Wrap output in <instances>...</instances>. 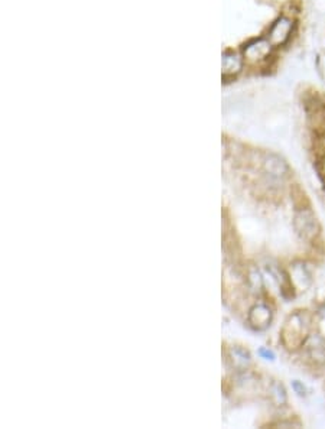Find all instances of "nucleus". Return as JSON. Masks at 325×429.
Masks as SVG:
<instances>
[{"label": "nucleus", "instance_id": "nucleus-6", "mask_svg": "<svg viewBox=\"0 0 325 429\" xmlns=\"http://www.w3.org/2000/svg\"><path fill=\"white\" fill-rule=\"evenodd\" d=\"M263 169L266 175H269L272 179H283L288 176L289 172L286 162L281 157L274 155V153H269V155L264 157Z\"/></svg>", "mask_w": 325, "mask_h": 429}, {"label": "nucleus", "instance_id": "nucleus-4", "mask_svg": "<svg viewBox=\"0 0 325 429\" xmlns=\"http://www.w3.org/2000/svg\"><path fill=\"white\" fill-rule=\"evenodd\" d=\"M295 229L307 240H314L319 234V223L311 208L302 207L295 214Z\"/></svg>", "mask_w": 325, "mask_h": 429}, {"label": "nucleus", "instance_id": "nucleus-1", "mask_svg": "<svg viewBox=\"0 0 325 429\" xmlns=\"http://www.w3.org/2000/svg\"><path fill=\"white\" fill-rule=\"evenodd\" d=\"M309 317L305 313H297L289 317L282 330V342L289 350L304 346L309 337Z\"/></svg>", "mask_w": 325, "mask_h": 429}, {"label": "nucleus", "instance_id": "nucleus-3", "mask_svg": "<svg viewBox=\"0 0 325 429\" xmlns=\"http://www.w3.org/2000/svg\"><path fill=\"white\" fill-rule=\"evenodd\" d=\"M274 51H275V47L269 42V40L266 37H260V38L250 41L247 45H245L243 58L252 64H259V63H264V61H268L271 58V55L274 54Z\"/></svg>", "mask_w": 325, "mask_h": 429}, {"label": "nucleus", "instance_id": "nucleus-5", "mask_svg": "<svg viewBox=\"0 0 325 429\" xmlns=\"http://www.w3.org/2000/svg\"><path fill=\"white\" fill-rule=\"evenodd\" d=\"M314 365H325V339L319 334L309 335L302 346Z\"/></svg>", "mask_w": 325, "mask_h": 429}, {"label": "nucleus", "instance_id": "nucleus-2", "mask_svg": "<svg viewBox=\"0 0 325 429\" xmlns=\"http://www.w3.org/2000/svg\"><path fill=\"white\" fill-rule=\"evenodd\" d=\"M297 29V20L289 15H279L271 25L266 38L275 47V49L283 48L293 37Z\"/></svg>", "mask_w": 325, "mask_h": 429}, {"label": "nucleus", "instance_id": "nucleus-10", "mask_svg": "<svg viewBox=\"0 0 325 429\" xmlns=\"http://www.w3.org/2000/svg\"><path fill=\"white\" fill-rule=\"evenodd\" d=\"M293 389L297 390V393H298V394H301V396H304V394H305V386H304V385H301L300 382H293Z\"/></svg>", "mask_w": 325, "mask_h": 429}, {"label": "nucleus", "instance_id": "nucleus-7", "mask_svg": "<svg viewBox=\"0 0 325 429\" xmlns=\"http://www.w3.org/2000/svg\"><path fill=\"white\" fill-rule=\"evenodd\" d=\"M249 320L255 328H259V330L266 328L272 321V311L268 305L259 303L252 308Z\"/></svg>", "mask_w": 325, "mask_h": 429}, {"label": "nucleus", "instance_id": "nucleus-9", "mask_svg": "<svg viewBox=\"0 0 325 429\" xmlns=\"http://www.w3.org/2000/svg\"><path fill=\"white\" fill-rule=\"evenodd\" d=\"M289 282L292 286H295L300 291H305L311 285V274L309 272L301 265V266H293L290 274H289Z\"/></svg>", "mask_w": 325, "mask_h": 429}, {"label": "nucleus", "instance_id": "nucleus-8", "mask_svg": "<svg viewBox=\"0 0 325 429\" xmlns=\"http://www.w3.org/2000/svg\"><path fill=\"white\" fill-rule=\"evenodd\" d=\"M243 68V58L233 51H227L223 55V74L226 77L239 74Z\"/></svg>", "mask_w": 325, "mask_h": 429}]
</instances>
